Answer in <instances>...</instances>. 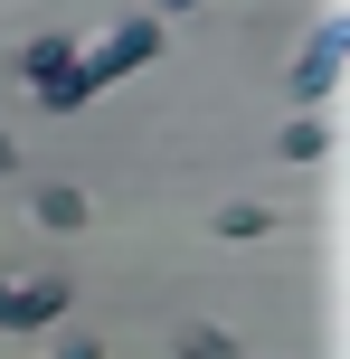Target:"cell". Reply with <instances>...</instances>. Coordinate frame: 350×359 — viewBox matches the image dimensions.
<instances>
[{"instance_id": "cell-1", "label": "cell", "mask_w": 350, "mask_h": 359, "mask_svg": "<svg viewBox=\"0 0 350 359\" xmlns=\"http://www.w3.org/2000/svg\"><path fill=\"white\" fill-rule=\"evenodd\" d=\"M152 57H161V10H142V19H123V29H105L95 48H76V67L57 76L38 104L48 114H76V104H95L105 86H123V76H142Z\"/></svg>"}, {"instance_id": "cell-2", "label": "cell", "mask_w": 350, "mask_h": 359, "mask_svg": "<svg viewBox=\"0 0 350 359\" xmlns=\"http://www.w3.org/2000/svg\"><path fill=\"white\" fill-rule=\"evenodd\" d=\"M341 57H350V29H341V10H332L313 38H303V57H294V76H284V95H294L303 114H322V95L341 86Z\"/></svg>"}, {"instance_id": "cell-3", "label": "cell", "mask_w": 350, "mask_h": 359, "mask_svg": "<svg viewBox=\"0 0 350 359\" xmlns=\"http://www.w3.org/2000/svg\"><path fill=\"white\" fill-rule=\"evenodd\" d=\"M67 312H76V284H67V274H29V284H0V331H10V341H29V331L67 322Z\"/></svg>"}, {"instance_id": "cell-4", "label": "cell", "mask_w": 350, "mask_h": 359, "mask_svg": "<svg viewBox=\"0 0 350 359\" xmlns=\"http://www.w3.org/2000/svg\"><path fill=\"white\" fill-rule=\"evenodd\" d=\"M67 67H76V38H57V29L19 48V86H29V95H48V86H57V76H67Z\"/></svg>"}, {"instance_id": "cell-5", "label": "cell", "mask_w": 350, "mask_h": 359, "mask_svg": "<svg viewBox=\"0 0 350 359\" xmlns=\"http://www.w3.org/2000/svg\"><path fill=\"white\" fill-rule=\"evenodd\" d=\"M29 217H38V227H57V236H76V227H86L95 208H86V189H67V180H48V189L29 198Z\"/></svg>"}, {"instance_id": "cell-6", "label": "cell", "mask_w": 350, "mask_h": 359, "mask_svg": "<svg viewBox=\"0 0 350 359\" xmlns=\"http://www.w3.org/2000/svg\"><path fill=\"white\" fill-rule=\"evenodd\" d=\"M170 359H237V341H227L218 322H180V341H170Z\"/></svg>"}, {"instance_id": "cell-7", "label": "cell", "mask_w": 350, "mask_h": 359, "mask_svg": "<svg viewBox=\"0 0 350 359\" xmlns=\"http://www.w3.org/2000/svg\"><path fill=\"white\" fill-rule=\"evenodd\" d=\"M284 161H322V151H332V123H322V114H303V123H284Z\"/></svg>"}, {"instance_id": "cell-8", "label": "cell", "mask_w": 350, "mask_h": 359, "mask_svg": "<svg viewBox=\"0 0 350 359\" xmlns=\"http://www.w3.org/2000/svg\"><path fill=\"white\" fill-rule=\"evenodd\" d=\"M265 227H275V208H218V236H227V246H246V236H265Z\"/></svg>"}, {"instance_id": "cell-9", "label": "cell", "mask_w": 350, "mask_h": 359, "mask_svg": "<svg viewBox=\"0 0 350 359\" xmlns=\"http://www.w3.org/2000/svg\"><path fill=\"white\" fill-rule=\"evenodd\" d=\"M57 359H105V341H86V331H76V341H57Z\"/></svg>"}, {"instance_id": "cell-10", "label": "cell", "mask_w": 350, "mask_h": 359, "mask_svg": "<svg viewBox=\"0 0 350 359\" xmlns=\"http://www.w3.org/2000/svg\"><path fill=\"white\" fill-rule=\"evenodd\" d=\"M152 10H199V0H152Z\"/></svg>"}, {"instance_id": "cell-11", "label": "cell", "mask_w": 350, "mask_h": 359, "mask_svg": "<svg viewBox=\"0 0 350 359\" xmlns=\"http://www.w3.org/2000/svg\"><path fill=\"white\" fill-rule=\"evenodd\" d=\"M10 161H19V151H10V142H0V170H10Z\"/></svg>"}]
</instances>
